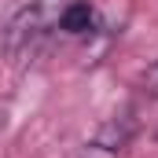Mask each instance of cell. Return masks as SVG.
<instances>
[{
    "mask_svg": "<svg viewBox=\"0 0 158 158\" xmlns=\"http://www.w3.org/2000/svg\"><path fill=\"white\" fill-rule=\"evenodd\" d=\"M59 26H63L66 33H85V30H92V26H96V11H92L88 4H70V7L63 11Z\"/></svg>",
    "mask_w": 158,
    "mask_h": 158,
    "instance_id": "2",
    "label": "cell"
},
{
    "mask_svg": "<svg viewBox=\"0 0 158 158\" xmlns=\"http://www.w3.org/2000/svg\"><path fill=\"white\" fill-rule=\"evenodd\" d=\"M132 118L129 114H121V118H110L103 129H99V136L92 140V143H99V147H107V151H114V155H121V147L132 140Z\"/></svg>",
    "mask_w": 158,
    "mask_h": 158,
    "instance_id": "1",
    "label": "cell"
},
{
    "mask_svg": "<svg viewBox=\"0 0 158 158\" xmlns=\"http://www.w3.org/2000/svg\"><path fill=\"white\" fill-rule=\"evenodd\" d=\"M140 85H143V92H147L151 99H158V63H151V66H147V74H143V81H140Z\"/></svg>",
    "mask_w": 158,
    "mask_h": 158,
    "instance_id": "3",
    "label": "cell"
}]
</instances>
